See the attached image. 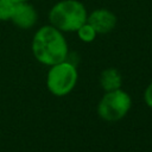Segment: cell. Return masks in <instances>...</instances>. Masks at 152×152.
Wrapping results in <instances>:
<instances>
[{
	"instance_id": "6da1fadb",
	"label": "cell",
	"mask_w": 152,
	"mask_h": 152,
	"mask_svg": "<svg viewBox=\"0 0 152 152\" xmlns=\"http://www.w3.org/2000/svg\"><path fill=\"white\" fill-rule=\"evenodd\" d=\"M32 52L38 62L51 66L66 61L68 44L62 31L52 25H45L40 27L33 37Z\"/></svg>"
},
{
	"instance_id": "7a4b0ae2",
	"label": "cell",
	"mask_w": 152,
	"mask_h": 152,
	"mask_svg": "<svg viewBox=\"0 0 152 152\" xmlns=\"http://www.w3.org/2000/svg\"><path fill=\"white\" fill-rule=\"evenodd\" d=\"M87 10L77 0H62L49 13L50 24L59 31H77L87 23Z\"/></svg>"
},
{
	"instance_id": "3957f363",
	"label": "cell",
	"mask_w": 152,
	"mask_h": 152,
	"mask_svg": "<svg viewBox=\"0 0 152 152\" xmlns=\"http://www.w3.org/2000/svg\"><path fill=\"white\" fill-rule=\"evenodd\" d=\"M76 66L68 61L51 65L46 75V87L55 96H64L69 94L76 86Z\"/></svg>"
},
{
	"instance_id": "277c9868",
	"label": "cell",
	"mask_w": 152,
	"mask_h": 152,
	"mask_svg": "<svg viewBox=\"0 0 152 152\" xmlns=\"http://www.w3.org/2000/svg\"><path fill=\"white\" fill-rule=\"evenodd\" d=\"M132 104L131 96L122 89L106 91L97 104L99 116L108 122H115L126 116Z\"/></svg>"
},
{
	"instance_id": "5b68a950",
	"label": "cell",
	"mask_w": 152,
	"mask_h": 152,
	"mask_svg": "<svg viewBox=\"0 0 152 152\" xmlns=\"http://www.w3.org/2000/svg\"><path fill=\"white\" fill-rule=\"evenodd\" d=\"M87 23L93 26V28L96 31V33H108L110 32L115 25H116V17L113 12L106 10V8H100L93 11L88 17H87Z\"/></svg>"
},
{
	"instance_id": "8992f818",
	"label": "cell",
	"mask_w": 152,
	"mask_h": 152,
	"mask_svg": "<svg viewBox=\"0 0 152 152\" xmlns=\"http://www.w3.org/2000/svg\"><path fill=\"white\" fill-rule=\"evenodd\" d=\"M11 20L20 28H30L37 21V12L30 4H27V1L15 2L14 13Z\"/></svg>"
},
{
	"instance_id": "52a82bcc",
	"label": "cell",
	"mask_w": 152,
	"mask_h": 152,
	"mask_svg": "<svg viewBox=\"0 0 152 152\" xmlns=\"http://www.w3.org/2000/svg\"><path fill=\"white\" fill-rule=\"evenodd\" d=\"M121 83H122L121 74L115 68H107L100 75V84L104 91L120 89Z\"/></svg>"
},
{
	"instance_id": "ba28073f",
	"label": "cell",
	"mask_w": 152,
	"mask_h": 152,
	"mask_svg": "<svg viewBox=\"0 0 152 152\" xmlns=\"http://www.w3.org/2000/svg\"><path fill=\"white\" fill-rule=\"evenodd\" d=\"M77 36H78V38L82 40V42H84V43H90V42H93L94 39H95V37H96V31L93 28V26L90 25V24H88V23H84L77 31Z\"/></svg>"
},
{
	"instance_id": "9c48e42d",
	"label": "cell",
	"mask_w": 152,
	"mask_h": 152,
	"mask_svg": "<svg viewBox=\"0 0 152 152\" xmlns=\"http://www.w3.org/2000/svg\"><path fill=\"white\" fill-rule=\"evenodd\" d=\"M15 2L12 0H0V20H11L14 13Z\"/></svg>"
},
{
	"instance_id": "30bf717a",
	"label": "cell",
	"mask_w": 152,
	"mask_h": 152,
	"mask_svg": "<svg viewBox=\"0 0 152 152\" xmlns=\"http://www.w3.org/2000/svg\"><path fill=\"white\" fill-rule=\"evenodd\" d=\"M144 101L147 104V107L152 108V82L146 87L144 91Z\"/></svg>"
},
{
	"instance_id": "8fae6325",
	"label": "cell",
	"mask_w": 152,
	"mask_h": 152,
	"mask_svg": "<svg viewBox=\"0 0 152 152\" xmlns=\"http://www.w3.org/2000/svg\"><path fill=\"white\" fill-rule=\"evenodd\" d=\"M12 1H14V2H26L28 0H12Z\"/></svg>"
}]
</instances>
